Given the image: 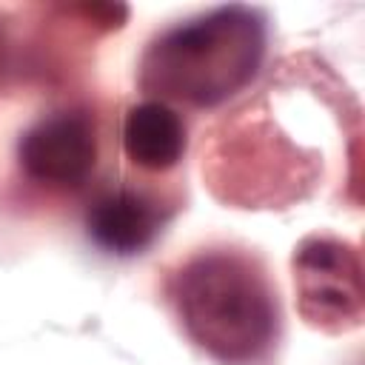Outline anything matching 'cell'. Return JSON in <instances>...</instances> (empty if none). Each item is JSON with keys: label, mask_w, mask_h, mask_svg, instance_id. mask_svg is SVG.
<instances>
[{"label": "cell", "mask_w": 365, "mask_h": 365, "mask_svg": "<svg viewBox=\"0 0 365 365\" xmlns=\"http://www.w3.org/2000/svg\"><path fill=\"white\" fill-rule=\"evenodd\" d=\"M185 336L220 365H268L282 334L277 285L265 265L231 245L200 248L165 279Z\"/></svg>", "instance_id": "obj_1"}, {"label": "cell", "mask_w": 365, "mask_h": 365, "mask_svg": "<svg viewBox=\"0 0 365 365\" xmlns=\"http://www.w3.org/2000/svg\"><path fill=\"white\" fill-rule=\"evenodd\" d=\"M265 48L268 20L259 9L217 6L148 40L140 57V86L163 103L214 108L257 77Z\"/></svg>", "instance_id": "obj_2"}, {"label": "cell", "mask_w": 365, "mask_h": 365, "mask_svg": "<svg viewBox=\"0 0 365 365\" xmlns=\"http://www.w3.org/2000/svg\"><path fill=\"white\" fill-rule=\"evenodd\" d=\"M297 308L311 328L345 334L362 322L359 251L334 237H305L291 259Z\"/></svg>", "instance_id": "obj_3"}, {"label": "cell", "mask_w": 365, "mask_h": 365, "mask_svg": "<svg viewBox=\"0 0 365 365\" xmlns=\"http://www.w3.org/2000/svg\"><path fill=\"white\" fill-rule=\"evenodd\" d=\"M100 137L97 120L86 108H57L34 120L17 143L20 174L54 194H74L86 188L97 168Z\"/></svg>", "instance_id": "obj_4"}, {"label": "cell", "mask_w": 365, "mask_h": 365, "mask_svg": "<svg viewBox=\"0 0 365 365\" xmlns=\"http://www.w3.org/2000/svg\"><path fill=\"white\" fill-rule=\"evenodd\" d=\"M171 208L154 194L140 191L128 182H114L100 188L86 211L88 240L114 257L143 254L163 231Z\"/></svg>", "instance_id": "obj_5"}, {"label": "cell", "mask_w": 365, "mask_h": 365, "mask_svg": "<svg viewBox=\"0 0 365 365\" xmlns=\"http://www.w3.org/2000/svg\"><path fill=\"white\" fill-rule=\"evenodd\" d=\"M123 154L143 171H171L182 163L188 134L182 117L163 100H143L128 106L120 131Z\"/></svg>", "instance_id": "obj_6"}, {"label": "cell", "mask_w": 365, "mask_h": 365, "mask_svg": "<svg viewBox=\"0 0 365 365\" xmlns=\"http://www.w3.org/2000/svg\"><path fill=\"white\" fill-rule=\"evenodd\" d=\"M0 57H3V34H0Z\"/></svg>", "instance_id": "obj_7"}]
</instances>
